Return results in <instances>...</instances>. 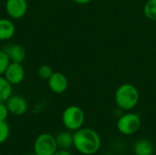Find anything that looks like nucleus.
Segmentation results:
<instances>
[{"instance_id":"nucleus-20","label":"nucleus","mask_w":156,"mask_h":155,"mask_svg":"<svg viewBox=\"0 0 156 155\" xmlns=\"http://www.w3.org/2000/svg\"><path fill=\"white\" fill-rule=\"evenodd\" d=\"M53 155H72L68 150H63V149H58L56 153Z\"/></svg>"},{"instance_id":"nucleus-12","label":"nucleus","mask_w":156,"mask_h":155,"mask_svg":"<svg viewBox=\"0 0 156 155\" xmlns=\"http://www.w3.org/2000/svg\"><path fill=\"white\" fill-rule=\"evenodd\" d=\"M133 153L135 155H153L154 153V146L151 141L140 139L133 145Z\"/></svg>"},{"instance_id":"nucleus-9","label":"nucleus","mask_w":156,"mask_h":155,"mask_svg":"<svg viewBox=\"0 0 156 155\" xmlns=\"http://www.w3.org/2000/svg\"><path fill=\"white\" fill-rule=\"evenodd\" d=\"M49 90L56 94L65 92L69 87V80L67 77L61 72H53L51 77L48 79Z\"/></svg>"},{"instance_id":"nucleus-5","label":"nucleus","mask_w":156,"mask_h":155,"mask_svg":"<svg viewBox=\"0 0 156 155\" xmlns=\"http://www.w3.org/2000/svg\"><path fill=\"white\" fill-rule=\"evenodd\" d=\"M33 148L37 155H53L58 147L55 136L50 133H42L35 140Z\"/></svg>"},{"instance_id":"nucleus-16","label":"nucleus","mask_w":156,"mask_h":155,"mask_svg":"<svg viewBox=\"0 0 156 155\" xmlns=\"http://www.w3.org/2000/svg\"><path fill=\"white\" fill-rule=\"evenodd\" d=\"M53 72L54 71H53L52 68L50 66H48V65H42L37 69V75H38V77L40 79H46V80H48L51 77V75L53 74Z\"/></svg>"},{"instance_id":"nucleus-6","label":"nucleus","mask_w":156,"mask_h":155,"mask_svg":"<svg viewBox=\"0 0 156 155\" xmlns=\"http://www.w3.org/2000/svg\"><path fill=\"white\" fill-rule=\"evenodd\" d=\"M3 76L11 85L20 84L25 78V69L22 63L10 62Z\"/></svg>"},{"instance_id":"nucleus-21","label":"nucleus","mask_w":156,"mask_h":155,"mask_svg":"<svg viewBox=\"0 0 156 155\" xmlns=\"http://www.w3.org/2000/svg\"><path fill=\"white\" fill-rule=\"evenodd\" d=\"M72 1L79 5H87V4L90 3L92 0H72Z\"/></svg>"},{"instance_id":"nucleus-7","label":"nucleus","mask_w":156,"mask_h":155,"mask_svg":"<svg viewBox=\"0 0 156 155\" xmlns=\"http://www.w3.org/2000/svg\"><path fill=\"white\" fill-rule=\"evenodd\" d=\"M28 8L27 0H6L5 11L13 19L22 18Z\"/></svg>"},{"instance_id":"nucleus-11","label":"nucleus","mask_w":156,"mask_h":155,"mask_svg":"<svg viewBox=\"0 0 156 155\" xmlns=\"http://www.w3.org/2000/svg\"><path fill=\"white\" fill-rule=\"evenodd\" d=\"M16 33L14 23L7 18H0V41L11 39Z\"/></svg>"},{"instance_id":"nucleus-18","label":"nucleus","mask_w":156,"mask_h":155,"mask_svg":"<svg viewBox=\"0 0 156 155\" xmlns=\"http://www.w3.org/2000/svg\"><path fill=\"white\" fill-rule=\"evenodd\" d=\"M9 63H10V60L6 53L4 50H0V76L4 75Z\"/></svg>"},{"instance_id":"nucleus-4","label":"nucleus","mask_w":156,"mask_h":155,"mask_svg":"<svg viewBox=\"0 0 156 155\" xmlns=\"http://www.w3.org/2000/svg\"><path fill=\"white\" fill-rule=\"evenodd\" d=\"M142 125L141 118L133 112H127L122 115L117 121V129L123 135H133L136 133Z\"/></svg>"},{"instance_id":"nucleus-14","label":"nucleus","mask_w":156,"mask_h":155,"mask_svg":"<svg viewBox=\"0 0 156 155\" xmlns=\"http://www.w3.org/2000/svg\"><path fill=\"white\" fill-rule=\"evenodd\" d=\"M12 95V85L4 76H0V103H5Z\"/></svg>"},{"instance_id":"nucleus-17","label":"nucleus","mask_w":156,"mask_h":155,"mask_svg":"<svg viewBox=\"0 0 156 155\" xmlns=\"http://www.w3.org/2000/svg\"><path fill=\"white\" fill-rule=\"evenodd\" d=\"M9 133H10V129L6 121L0 122V144L4 143L7 140Z\"/></svg>"},{"instance_id":"nucleus-10","label":"nucleus","mask_w":156,"mask_h":155,"mask_svg":"<svg viewBox=\"0 0 156 155\" xmlns=\"http://www.w3.org/2000/svg\"><path fill=\"white\" fill-rule=\"evenodd\" d=\"M4 51L8 56L10 62L22 63L26 58V50L21 45H10L7 48H5Z\"/></svg>"},{"instance_id":"nucleus-8","label":"nucleus","mask_w":156,"mask_h":155,"mask_svg":"<svg viewBox=\"0 0 156 155\" xmlns=\"http://www.w3.org/2000/svg\"><path fill=\"white\" fill-rule=\"evenodd\" d=\"M5 104L9 113L15 116L24 115L28 109L26 99L20 95H11L5 101Z\"/></svg>"},{"instance_id":"nucleus-3","label":"nucleus","mask_w":156,"mask_h":155,"mask_svg":"<svg viewBox=\"0 0 156 155\" xmlns=\"http://www.w3.org/2000/svg\"><path fill=\"white\" fill-rule=\"evenodd\" d=\"M85 121L83 110L76 105L67 107L62 113V123L66 129L70 132H75L80 128Z\"/></svg>"},{"instance_id":"nucleus-2","label":"nucleus","mask_w":156,"mask_h":155,"mask_svg":"<svg viewBox=\"0 0 156 155\" xmlns=\"http://www.w3.org/2000/svg\"><path fill=\"white\" fill-rule=\"evenodd\" d=\"M114 98L115 102L120 109L131 111L138 104L140 95L135 86L130 83H124L117 88Z\"/></svg>"},{"instance_id":"nucleus-22","label":"nucleus","mask_w":156,"mask_h":155,"mask_svg":"<svg viewBox=\"0 0 156 155\" xmlns=\"http://www.w3.org/2000/svg\"><path fill=\"white\" fill-rule=\"evenodd\" d=\"M26 155H37L35 153H27V154H26Z\"/></svg>"},{"instance_id":"nucleus-15","label":"nucleus","mask_w":156,"mask_h":155,"mask_svg":"<svg viewBox=\"0 0 156 155\" xmlns=\"http://www.w3.org/2000/svg\"><path fill=\"white\" fill-rule=\"evenodd\" d=\"M144 13L148 19L156 21V0H147L144 7Z\"/></svg>"},{"instance_id":"nucleus-1","label":"nucleus","mask_w":156,"mask_h":155,"mask_svg":"<svg viewBox=\"0 0 156 155\" xmlns=\"http://www.w3.org/2000/svg\"><path fill=\"white\" fill-rule=\"evenodd\" d=\"M101 145V137L93 129L80 128L73 133V146L81 154H95L99 152Z\"/></svg>"},{"instance_id":"nucleus-19","label":"nucleus","mask_w":156,"mask_h":155,"mask_svg":"<svg viewBox=\"0 0 156 155\" xmlns=\"http://www.w3.org/2000/svg\"><path fill=\"white\" fill-rule=\"evenodd\" d=\"M8 114H9V111H8V109L6 107L5 102L0 103V122L6 121Z\"/></svg>"},{"instance_id":"nucleus-13","label":"nucleus","mask_w":156,"mask_h":155,"mask_svg":"<svg viewBox=\"0 0 156 155\" xmlns=\"http://www.w3.org/2000/svg\"><path fill=\"white\" fill-rule=\"evenodd\" d=\"M56 141L59 149L68 150L73 146V134L69 132H62L56 136Z\"/></svg>"}]
</instances>
